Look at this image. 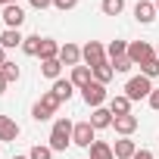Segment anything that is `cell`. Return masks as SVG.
<instances>
[{
    "label": "cell",
    "instance_id": "obj_1",
    "mask_svg": "<svg viewBox=\"0 0 159 159\" xmlns=\"http://www.w3.org/2000/svg\"><path fill=\"white\" fill-rule=\"evenodd\" d=\"M72 131H75V122L72 119H56L53 122V131H50V150L53 153H62L72 143Z\"/></svg>",
    "mask_w": 159,
    "mask_h": 159
},
{
    "label": "cell",
    "instance_id": "obj_2",
    "mask_svg": "<svg viewBox=\"0 0 159 159\" xmlns=\"http://www.w3.org/2000/svg\"><path fill=\"white\" fill-rule=\"evenodd\" d=\"M150 94H153V81L147 75H134V78H128V84H125V97L134 103V100H150Z\"/></svg>",
    "mask_w": 159,
    "mask_h": 159
},
{
    "label": "cell",
    "instance_id": "obj_3",
    "mask_svg": "<svg viewBox=\"0 0 159 159\" xmlns=\"http://www.w3.org/2000/svg\"><path fill=\"white\" fill-rule=\"evenodd\" d=\"M56 109H59V100H56V97L47 91V94H44V97H41V100L31 106V119H34V122H47V119H50Z\"/></svg>",
    "mask_w": 159,
    "mask_h": 159
},
{
    "label": "cell",
    "instance_id": "obj_4",
    "mask_svg": "<svg viewBox=\"0 0 159 159\" xmlns=\"http://www.w3.org/2000/svg\"><path fill=\"white\" fill-rule=\"evenodd\" d=\"M81 59H84L91 69H97V66L109 62V59H106V47H103L100 41H88V44L81 47Z\"/></svg>",
    "mask_w": 159,
    "mask_h": 159
},
{
    "label": "cell",
    "instance_id": "obj_5",
    "mask_svg": "<svg viewBox=\"0 0 159 159\" xmlns=\"http://www.w3.org/2000/svg\"><path fill=\"white\" fill-rule=\"evenodd\" d=\"M94 134H97V128H94L91 122H78V125H75V131H72V143H75V147L91 150V143L97 140Z\"/></svg>",
    "mask_w": 159,
    "mask_h": 159
},
{
    "label": "cell",
    "instance_id": "obj_6",
    "mask_svg": "<svg viewBox=\"0 0 159 159\" xmlns=\"http://www.w3.org/2000/svg\"><path fill=\"white\" fill-rule=\"evenodd\" d=\"M153 56H156V50H153L147 41H131V44H128V59H131L134 66H143V62L153 59Z\"/></svg>",
    "mask_w": 159,
    "mask_h": 159
},
{
    "label": "cell",
    "instance_id": "obj_7",
    "mask_svg": "<svg viewBox=\"0 0 159 159\" xmlns=\"http://www.w3.org/2000/svg\"><path fill=\"white\" fill-rule=\"evenodd\" d=\"M81 97H84V103H88L91 109H97V106H103V103H106V84L91 81L88 88H81Z\"/></svg>",
    "mask_w": 159,
    "mask_h": 159
},
{
    "label": "cell",
    "instance_id": "obj_8",
    "mask_svg": "<svg viewBox=\"0 0 159 159\" xmlns=\"http://www.w3.org/2000/svg\"><path fill=\"white\" fill-rule=\"evenodd\" d=\"M0 19H3V25H7V28H19V25L25 22V10H22L19 3H7V7H3V16H0Z\"/></svg>",
    "mask_w": 159,
    "mask_h": 159
},
{
    "label": "cell",
    "instance_id": "obj_9",
    "mask_svg": "<svg viewBox=\"0 0 159 159\" xmlns=\"http://www.w3.org/2000/svg\"><path fill=\"white\" fill-rule=\"evenodd\" d=\"M59 62H62V66H72V69H75V66H81V47L66 41V44L59 47Z\"/></svg>",
    "mask_w": 159,
    "mask_h": 159
},
{
    "label": "cell",
    "instance_id": "obj_10",
    "mask_svg": "<svg viewBox=\"0 0 159 159\" xmlns=\"http://www.w3.org/2000/svg\"><path fill=\"white\" fill-rule=\"evenodd\" d=\"M156 16H159V13H156V3H153V0H137V7H134V19H137L140 25H150Z\"/></svg>",
    "mask_w": 159,
    "mask_h": 159
},
{
    "label": "cell",
    "instance_id": "obj_11",
    "mask_svg": "<svg viewBox=\"0 0 159 159\" xmlns=\"http://www.w3.org/2000/svg\"><path fill=\"white\" fill-rule=\"evenodd\" d=\"M137 125H140V122H137V116H131V112H128V116H116V119H112V128H116L122 137H131V134L137 131Z\"/></svg>",
    "mask_w": 159,
    "mask_h": 159
},
{
    "label": "cell",
    "instance_id": "obj_12",
    "mask_svg": "<svg viewBox=\"0 0 159 159\" xmlns=\"http://www.w3.org/2000/svg\"><path fill=\"white\" fill-rule=\"evenodd\" d=\"M19 134H22L19 122H13L10 116H0V143H10V140H16Z\"/></svg>",
    "mask_w": 159,
    "mask_h": 159
},
{
    "label": "cell",
    "instance_id": "obj_13",
    "mask_svg": "<svg viewBox=\"0 0 159 159\" xmlns=\"http://www.w3.org/2000/svg\"><path fill=\"white\" fill-rule=\"evenodd\" d=\"M69 81H72L78 91H81V88H88V84L94 81V69H91V66H75V69H72V78H69Z\"/></svg>",
    "mask_w": 159,
    "mask_h": 159
},
{
    "label": "cell",
    "instance_id": "obj_14",
    "mask_svg": "<svg viewBox=\"0 0 159 159\" xmlns=\"http://www.w3.org/2000/svg\"><path fill=\"white\" fill-rule=\"evenodd\" d=\"M50 94H53L59 103H66V100H72V94H75V84L69 81V78H56V81H53V88H50Z\"/></svg>",
    "mask_w": 159,
    "mask_h": 159
},
{
    "label": "cell",
    "instance_id": "obj_15",
    "mask_svg": "<svg viewBox=\"0 0 159 159\" xmlns=\"http://www.w3.org/2000/svg\"><path fill=\"white\" fill-rule=\"evenodd\" d=\"M88 122H91L97 131H100V128H112V112H109V106H97Z\"/></svg>",
    "mask_w": 159,
    "mask_h": 159
},
{
    "label": "cell",
    "instance_id": "obj_16",
    "mask_svg": "<svg viewBox=\"0 0 159 159\" xmlns=\"http://www.w3.org/2000/svg\"><path fill=\"white\" fill-rule=\"evenodd\" d=\"M112 153H116V159H134V153H137V143H134V140H128V137H122V140H116Z\"/></svg>",
    "mask_w": 159,
    "mask_h": 159
},
{
    "label": "cell",
    "instance_id": "obj_17",
    "mask_svg": "<svg viewBox=\"0 0 159 159\" xmlns=\"http://www.w3.org/2000/svg\"><path fill=\"white\" fill-rule=\"evenodd\" d=\"M22 31L19 28H7L3 34H0V47H3V50H13V47H22Z\"/></svg>",
    "mask_w": 159,
    "mask_h": 159
},
{
    "label": "cell",
    "instance_id": "obj_18",
    "mask_svg": "<svg viewBox=\"0 0 159 159\" xmlns=\"http://www.w3.org/2000/svg\"><path fill=\"white\" fill-rule=\"evenodd\" d=\"M59 47H62V44H56L53 38H44V41H41V53H38L41 62H44V59H59Z\"/></svg>",
    "mask_w": 159,
    "mask_h": 159
},
{
    "label": "cell",
    "instance_id": "obj_19",
    "mask_svg": "<svg viewBox=\"0 0 159 159\" xmlns=\"http://www.w3.org/2000/svg\"><path fill=\"white\" fill-rule=\"evenodd\" d=\"M109 112H112V119H116V116H128V112H131V100H128L125 94L112 97V100H109Z\"/></svg>",
    "mask_w": 159,
    "mask_h": 159
},
{
    "label": "cell",
    "instance_id": "obj_20",
    "mask_svg": "<svg viewBox=\"0 0 159 159\" xmlns=\"http://www.w3.org/2000/svg\"><path fill=\"white\" fill-rule=\"evenodd\" d=\"M88 159H116V153H112V147L106 143V140H94L91 143V156Z\"/></svg>",
    "mask_w": 159,
    "mask_h": 159
},
{
    "label": "cell",
    "instance_id": "obj_21",
    "mask_svg": "<svg viewBox=\"0 0 159 159\" xmlns=\"http://www.w3.org/2000/svg\"><path fill=\"white\" fill-rule=\"evenodd\" d=\"M41 75L50 78V81H56V78L62 75V62H59V59H44V62H41Z\"/></svg>",
    "mask_w": 159,
    "mask_h": 159
},
{
    "label": "cell",
    "instance_id": "obj_22",
    "mask_svg": "<svg viewBox=\"0 0 159 159\" xmlns=\"http://www.w3.org/2000/svg\"><path fill=\"white\" fill-rule=\"evenodd\" d=\"M100 10H103V16H122L125 0H100Z\"/></svg>",
    "mask_w": 159,
    "mask_h": 159
},
{
    "label": "cell",
    "instance_id": "obj_23",
    "mask_svg": "<svg viewBox=\"0 0 159 159\" xmlns=\"http://www.w3.org/2000/svg\"><path fill=\"white\" fill-rule=\"evenodd\" d=\"M41 41H44L41 34H28V38L22 41V50H25L28 56H38V53H41Z\"/></svg>",
    "mask_w": 159,
    "mask_h": 159
},
{
    "label": "cell",
    "instance_id": "obj_24",
    "mask_svg": "<svg viewBox=\"0 0 159 159\" xmlns=\"http://www.w3.org/2000/svg\"><path fill=\"white\" fill-rule=\"evenodd\" d=\"M112 75H116V72H112V66H109V62H103V66H97V69H94V81L109 84V81H112Z\"/></svg>",
    "mask_w": 159,
    "mask_h": 159
},
{
    "label": "cell",
    "instance_id": "obj_25",
    "mask_svg": "<svg viewBox=\"0 0 159 159\" xmlns=\"http://www.w3.org/2000/svg\"><path fill=\"white\" fill-rule=\"evenodd\" d=\"M106 56L109 59H119V56H128V41H112L106 47Z\"/></svg>",
    "mask_w": 159,
    "mask_h": 159
},
{
    "label": "cell",
    "instance_id": "obj_26",
    "mask_svg": "<svg viewBox=\"0 0 159 159\" xmlns=\"http://www.w3.org/2000/svg\"><path fill=\"white\" fill-rule=\"evenodd\" d=\"M28 159H53V150H50V143H34V147L28 150Z\"/></svg>",
    "mask_w": 159,
    "mask_h": 159
},
{
    "label": "cell",
    "instance_id": "obj_27",
    "mask_svg": "<svg viewBox=\"0 0 159 159\" xmlns=\"http://www.w3.org/2000/svg\"><path fill=\"white\" fill-rule=\"evenodd\" d=\"M140 75H147L150 81H153V78H159V56H153V59H147V62L140 66Z\"/></svg>",
    "mask_w": 159,
    "mask_h": 159
},
{
    "label": "cell",
    "instance_id": "obj_28",
    "mask_svg": "<svg viewBox=\"0 0 159 159\" xmlns=\"http://www.w3.org/2000/svg\"><path fill=\"white\" fill-rule=\"evenodd\" d=\"M0 72H3V78H7L10 84H13V81H19V75H22V69H19L16 62H3V66H0Z\"/></svg>",
    "mask_w": 159,
    "mask_h": 159
},
{
    "label": "cell",
    "instance_id": "obj_29",
    "mask_svg": "<svg viewBox=\"0 0 159 159\" xmlns=\"http://www.w3.org/2000/svg\"><path fill=\"white\" fill-rule=\"evenodd\" d=\"M109 66H112V72H131V69H134V62H131L128 56H119V59H109Z\"/></svg>",
    "mask_w": 159,
    "mask_h": 159
},
{
    "label": "cell",
    "instance_id": "obj_30",
    "mask_svg": "<svg viewBox=\"0 0 159 159\" xmlns=\"http://www.w3.org/2000/svg\"><path fill=\"white\" fill-rule=\"evenodd\" d=\"M53 7H56L59 13H69V10H75V7H78V0H53Z\"/></svg>",
    "mask_w": 159,
    "mask_h": 159
},
{
    "label": "cell",
    "instance_id": "obj_31",
    "mask_svg": "<svg viewBox=\"0 0 159 159\" xmlns=\"http://www.w3.org/2000/svg\"><path fill=\"white\" fill-rule=\"evenodd\" d=\"M28 3H31L34 10H47V7H53V0H28Z\"/></svg>",
    "mask_w": 159,
    "mask_h": 159
},
{
    "label": "cell",
    "instance_id": "obj_32",
    "mask_svg": "<svg viewBox=\"0 0 159 159\" xmlns=\"http://www.w3.org/2000/svg\"><path fill=\"white\" fill-rule=\"evenodd\" d=\"M150 106L159 112V88H153V94H150Z\"/></svg>",
    "mask_w": 159,
    "mask_h": 159
},
{
    "label": "cell",
    "instance_id": "obj_33",
    "mask_svg": "<svg viewBox=\"0 0 159 159\" xmlns=\"http://www.w3.org/2000/svg\"><path fill=\"white\" fill-rule=\"evenodd\" d=\"M134 159H156V156H153L150 150H137V153H134Z\"/></svg>",
    "mask_w": 159,
    "mask_h": 159
},
{
    "label": "cell",
    "instance_id": "obj_34",
    "mask_svg": "<svg viewBox=\"0 0 159 159\" xmlns=\"http://www.w3.org/2000/svg\"><path fill=\"white\" fill-rule=\"evenodd\" d=\"M7 88H10V81H7V78H3V72H0V94H3Z\"/></svg>",
    "mask_w": 159,
    "mask_h": 159
},
{
    "label": "cell",
    "instance_id": "obj_35",
    "mask_svg": "<svg viewBox=\"0 0 159 159\" xmlns=\"http://www.w3.org/2000/svg\"><path fill=\"white\" fill-rule=\"evenodd\" d=\"M3 62H7V50H3V47H0V66H3Z\"/></svg>",
    "mask_w": 159,
    "mask_h": 159
},
{
    "label": "cell",
    "instance_id": "obj_36",
    "mask_svg": "<svg viewBox=\"0 0 159 159\" xmlns=\"http://www.w3.org/2000/svg\"><path fill=\"white\" fill-rule=\"evenodd\" d=\"M7 3H19V0H0V7H7Z\"/></svg>",
    "mask_w": 159,
    "mask_h": 159
},
{
    "label": "cell",
    "instance_id": "obj_37",
    "mask_svg": "<svg viewBox=\"0 0 159 159\" xmlns=\"http://www.w3.org/2000/svg\"><path fill=\"white\" fill-rule=\"evenodd\" d=\"M13 159H28V156H13Z\"/></svg>",
    "mask_w": 159,
    "mask_h": 159
},
{
    "label": "cell",
    "instance_id": "obj_38",
    "mask_svg": "<svg viewBox=\"0 0 159 159\" xmlns=\"http://www.w3.org/2000/svg\"><path fill=\"white\" fill-rule=\"evenodd\" d=\"M156 13H159V0H156Z\"/></svg>",
    "mask_w": 159,
    "mask_h": 159
},
{
    "label": "cell",
    "instance_id": "obj_39",
    "mask_svg": "<svg viewBox=\"0 0 159 159\" xmlns=\"http://www.w3.org/2000/svg\"><path fill=\"white\" fill-rule=\"evenodd\" d=\"M156 56H159V47H156Z\"/></svg>",
    "mask_w": 159,
    "mask_h": 159
},
{
    "label": "cell",
    "instance_id": "obj_40",
    "mask_svg": "<svg viewBox=\"0 0 159 159\" xmlns=\"http://www.w3.org/2000/svg\"><path fill=\"white\" fill-rule=\"evenodd\" d=\"M153 3H156V0H153Z\"/></svg>",
    "mask_w": 159,
    "mask_h": 159
}]
</instances>
